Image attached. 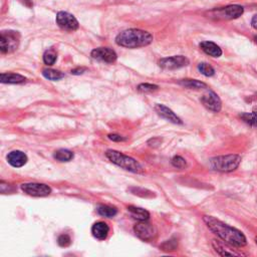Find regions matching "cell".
Masks as SVG:
<instances>
[{"label": "cell", "instance_id": "1", "mask_svg": "<svg viewBox=\"0 0 257 257\" xmlns=\"http://www.w3.org/2000/svg\"><path fill=\"white\" fill-rule=\"evenodd\" d=\"M203 220L207 227L222 241L237 248L244 247L247 244L245 235L238 229L233 228L212 216H204Z\"/></svg>", "mask_w": 257, "mask_h": 257}, {"label": "cell", "instance_id": "2", "mask_svg": "<svg viewBox=\"0 0 257 257\" xmlns=\"http://www.w3.org/2000/svg\"><path fill=\"white\" fill-rule=\"evenodd\" d=\"M153 35L145 30L131 28L122 31L116 37V43L127 48H138L151 44Z\"/></svg>", "mask_w": 257, "mask_h": 257}, {"label": "cell", "instance_id": "3", "mask_svg": "<svg viewBox=\"0 0 257 257\" xmlns=\"http://www.w3.org/2000/svg\"><path fill=\"white\" fill-rule=\"evenodd\" d=\"M106 156L113 164H115L127 171H130V172H133V173H142L143 172V168L137 160H135L134 158L129 157L127 155H124L121 152H118L115 150H108L106 152Z\"/></svg>", "mask_w": 257, "mask_h": 257}, {"label": "cell", "instance_id": "4", "mask_svg": "<svg viewBox=\"0 0 257 257\" xmlns=\"http://www.w3.org/2000/svg\"><path fill=\"white\" fill-rule=\"evenodd\" d=\"M241 163V157L236 154L218 156L210 159L209 166L212 170L218 172H232Z\"/></svg>", "mask_w": 257, "mask_h": 257}, {"label": "cell", "instance_id": "5", "mask_svg": "<svg viewBox=\"0 0 257 257\" xmlns=\"http://www.w3.org/2000/svg\"><path fill=\"white\" fill-rule=\"evenodd\" d=\"M20 34L14 30L2 31L0 35V50L2 53H10L17 49L19 45Z\"/></svg>", "mask_w": 257, "mask_h": 257}, {"label": "cell", "instance_id": "6", "mask_svg": "<svg viewBox=\"0 0 257 257\" xmlns=\"http://www.w3.org/2000/svg\"><path fill=\"white\" fill-rule=\"evenodd\" d=\"M56 23L61 29L66 31H75L79 27L77 19L72 14L65 11H59L56 14Z\"/></svg>", "mask_w": 257, "mask_h": 257}, {"label": "cell", "instance_id": "7", "mask_svg": "<svg viewBox=\"0 0 257 257\" xmlns=\"http://www.w3.org/2000/svg\"><path fill=\"white\" fill-rule=\"evenodd\" d=\"M134 232L136 236L143 241H151L157 235V229L155 226L146 221H141L140 223L136 224L134 227Z\"/></svg>", "mask_w": 257, "mask_h": 257}, {"label": "cell", "instance_id": "8", "mask_svg": "<svg viewBox=\"0 0 257 257\" xmlns=\"http://www.w3.org/2000/svg\"><path fill=\"white\" fill-rule=\"evenodd\" d=\"M21 190L27 195L33 197H45L51 193V188L48 185L40 183H25L21 185Z\"/></svg>", "mask_w": 257, "mask_h": 257}, {"label": "cell", "instance_id": "9", "mask_svg": "<svg viewBox=\"0 0 257 257\" xmlns=\"http://www.w3.org/2000/svg\"><path fill=\"white\" fill-rule=\"evenodd\" d=\"M160 67L164 69H178L189 64V59L184 55H175L171 57H165L159 60Z\"/></svg>", "mask_w": 257, "mask_h": 257}, {"label": "cell", "instance_id": "10", "mask_svg": "<svg viewBox=\"0 0 257 257\" xmlns=\"http://www.w3.org/2000/svg\"><path fill=\"white\" fill-rule=\"evenodd\" d=\"M244 12V8L241 5H228L226 7L214 10V16L219 19H235L240 17Z\"/></svg>", "mask_w": 257, "mask_h": 257}, {"label": "cell", "instance_id": "11", "mask_svg": "<svg viewBox=\"0 0 257 257\" xmlns=\"http://www.w3.org/2000/svg\"><path fill=\"white\" fill-rule=\"evenodd\" d=\"M91 55L94 59H97V60H100V61H103V62H107V63H113L118 58V55H117L116 51L109 48V47L95 48L92 51Z\"/></svg>", "mask_w": 257, "mask_h": 257}, {"label": "cell", "instance_id": "12", "mask_svg": "<svg viewBox=\"0 0 257 257\" xmlns=\"http://www.w3.org/2000/svg\"><path fill=\"white\" fill-rule=\"evenodd\" d=\"M201 103L207 110L213 113H218L222 109L221 100L218 97V95L215 94L214 92H208L207 94H205L201 98Z\"/></svg>", "mask_w": 257, "mask_h": 257}, {"label": "cell", "instance_id": "13", "mask_svg": "<svg viewBox=\"0 0 257 257\" xmlns=\"http://www.w3.org/2000/svg\"><path fill=\"white\" fill-rule=\"evenodd\" d=\"M155 111L158 113V115L160 117H162L163 119H165V120H167V121H169L171 123L176 124V125H182L183 124L182 120L172 110L167 108L164 105L157 104L155 106Z\"/></svg>", "mask_w": 257, "mask_h": 257}, {"label": "cell", "instance_id": "14", "mask_svg": "<svg viewBox=\"0 0 257 257\" xmlns=\"http://www.w3.org/2000/svg\"><path fill=\"white\" fill-rule=\"evenodd\" d=\"M27 156L21 151H12L7 155V162L15 168H20L27 163Z\"/></svg>", "mask_w": 257, "mask_h": 257}, {"label": "cell", "instance_id": "15", "mask_svg": "<svg viewBox=\"0 0 257 257\" xmlns=\"http://www.w3.org/2000/svg\"><path fill=\"white\" fill-rule=\"evenodd\" d=\"M212 244H213L215 251L221 256H228V255L229 256H239V255H241V253L235 252L233 249H231V247H233L232 245H230L224 241L221 242L218 240H213Z\"/></svg>", "mask_w": 257, "mask_h": 257}, {"label": "cell", "instance_id": "16", "mask_svg": "<svg viewBox=\"0 0 257 257\" xmlns=\"http://www.w3.org/2000/svg\"><path fill=\"white\" fill-rule=\"evenodd\" d=\"M110 232V227L106 222L100 221L93 225L92 227V234L98 240H105Z\"/></svg>", "mask_w": 257, "mask_h": 257}, {"label": "cell", "instance_id": "17", "mask_svg": "<svg viewBox=\"0 0 257 257\" xmlns=\"http://www.w3.org/2000/svg\"><path fill=\"white\" fill-rule=\"evenodd\" d=\"M201 49L208 55L213 57H220L222 55V49L212 41H203L200 43Z\"/></svg>", "mask_w": 257, "mask_h": 257}, {"label": "cell", "instance_id": "18", "mask_svg": "<svg viewBox=\"0 0 257 257\" xmlns=\"http://www.w3.org/2000/svg\"><path fill=\"white\" fill-rule=\"evenodd\" d=\"M0 80L2 83H23L26 81V77L21 74L13 72H3L0 75Z\"/></svg>", "mask_w": 257, "mask_h": 257}, {"label": "cell", "instance_id": "19", "mask_svg": "<svg viewBox=\"0 0 257 257\" xmlns=\"http://www.w3.org/2000/svg\"><path fill=\"white\" fill-rule=\"evenodd\" d=\"M128 211L130 212L131 216L139 221H147L150 218V213L143 208L135 207V206H129Z\"/></svg>", "mask_w": 257, "mask_h": 257}, {"label": "cell", "instance_id": "20", "mask_svg": "<svg viewBox=\"0 0 257 257\" xmlns=\"http://www.w3.org/2000/svg\"><path fill=\"white\" fill-rule=\"evenodd\" d=\"M179 83L190 90H201L207 88V84L205 82L197 79H181Z\"/></svg>", "mask_w": 257, "mask_h": 257}, {"label": "cell", "instance_id": "21", "mask_svg": "<svg viewBox=\"0 0 257 257\" xmlns=\"http://www.w3.org/2000/svg\"><path fill=\"white\" fill-rule=\"evenodd\" d=\"M53 157L59 162H69L73 159V153L66 149H60L54 153Z\"/></svg>", "mask_w": 257, "mask_h": 257}, {"label": "cell", "instance_id": "22", "mask_svg": "<svg viewBox=\"0 0 257 257\" xmlns=\"http://www.w3.org/2000/svg\"><path fill=\"white\" fill-rule=\"evenodd\" d=\"M98 213L103 216V217H108V218H112L115 217L118 213V210L115 207L112 206H108V205H100L97 209Z\"/></svg>", "mask_w": 257, "mask_h": 257}, {"label": "cell", "instance_id": "23", "mask_svg": "<svg viewBox=\"0 0 257 257\" xmlns=\"http://www.w3.org/2000/svg\"><path fill=\"white\" fill-rule=\"evenodd\" d=\"M240 119L245 124L257 129V113H242Z\"/></svg>", "mask_w": 257, "mask_h": 257}, {"label": "cell", "instance_id": "24", "mask_svg": "<svg viewBox=\"0 0 257 257\" xmlns=\"http://www.w3.org/2000/svg\"><path fill=\"white\" fill-rule=\"evenodd\" d=\"M42 75L49 80H59L64 76V74L62 72H60L58 70H55V69H52V68L43 69Z\"/></svg>", "mask_w": 257, "mask_h": 257}, {"label": "cell", "instance_id": "25", "mask_svg": "<svg viewBox=\"0 0 257 257\" xmlns=\"http://www.w3.org/2000/svg\"><path fill=\"white\" fill-rule=\"evenodd\" d=\"M56 58H57V55H56V52L53 49L46 50L43 54V61L47 65L54 64V62L56 61Z\"/></svg>", "mask_w": 257, "mask_h": 257}, {"label": "cell", "instance_id": "26", "mask_svg": "<svg viewBox=\"0 0 257 257\" xmlns=\"http://www.w3.org/2000/svg\"><path fill=\"white\" fill-rule=\"evenodd\" d=\"M198 69L199 71L205 75V76H212L214 75L215 73V70L214 68L209 64V63H206V62H201L198 64Z\"/></svg>", "mask_w": 257, "mask_h": 257}, {"label": "cell", "instance_id": "27", "mask_svg": "<svg viewBox=\"0 0 257 257\" xmlns=\"http://www.w3.org/2000/svg\"><path fill=\"white\" fill-rule=\"evenodd\" d=\"M159 89L158 85L152 83H141L138 85V91L142 93H152Z\"/></svg>", "mask_w": 257, "mask_h": 257}, {"label": "cell", "instance_id": "28", "mask_svg": "<svg viewBox=\"0 0 257 257\" xmlns=\"http://www.w3.org/2000/svg\"><path fill=\"white\" fill-rule=\"evenodd\" d=\"M171 163H172V165L177 169H185L187 166L186 160L181 156H175L172 160H171Z\"/></svg>", "mask_w": 257, "mask_h": 257}, {"label": "cell", "instance_id": "29", "mask_svg": "<svg viewBox=\"0 0 257 257\" xmlns=\"http://www.w3.org/2000/svg\"><path fill=\"white\" fill-rule=\"evenodd\" d=\"M177 245H178V242H177L176 240L171 239V240H168V241L164 242V243L160 246V248H161L162 250H164V251H173V250L176 249Z\"/></svg>", "mask_w": 257, "mask_h": 257}, {"label": "cell", "instance_id": "30", "mask_svg": "<svg viewBox=\"0 0 257 257\" xmlns=\"http://www.w3.org/2000/svg\"><path fill=\"white\" fill-rule=\"evenodd\" d=\"M57 243L61 247H67L71 244V238L67 234H61L57 239Z\"/></svg>", "mask_w": 257, "mask_h": 257}, {"label": "cell", "instance_id": "31", "mask_svg": "<svg viewBox=\"0 0 257 257\" xmlns=\"http://www.w3.org/2000/svg\"><path fill=\"white\" fill-rule=\"evenodd\" d=\"M108 138L114 142H123V141H126V138L120 136V135H116V134H110L108 136Z\"/></svg>", "mask_w": 257, "mask_h": 257}, {"label": "cell", "instance_id": "32", "mask_svg": "<svg viewBox=\"0 0 257 257\" xmlns=\"http://www.w3.org/2000/svg\"><path fill=\"white\" fill-rule=\"evenodd\" d=\"M161 143H162V140L159 138H154L148 141V145L151 147H158L159 145H161Z\"/></svg>", "mask_w": 257, "mask_h": 257}, {"label": "cell", "instance_id": "33", "mask_svg": "<svg viewBox=\"0 0 257 257\" xmlns=\"http://www.w3.org/2000/svg\"><path fill=\"white\" fill-rule=\"evenodd\" d=\"M85 70H87V68H84V67H81V68H74V69L71 70V73L78 75V74H82Z\"/></svg>", "mask_w": 257, "mask_h": 257}, {"label": "cell", "instance_id": "34", "mask_svg": "<svg viewBox=\"0 0 257 257\" xmlns=\"http://www.w3.org/2000/svg\"><path fill=\"white\" fill-rule=\"evenodd\" d=\"M251 25H252V27H253L254 29L257 30V14L253 16V18H252V20H251Z\"/></svg>", "mask_w": 257, "mask_h": 257}, {"label": "cell", "instance_id": "35", "mask_svg": "<svg viewBox=\"0 0 257 257\" xmlns=\"http://www.w3.org/2000/svg\"><path fill=\"white\" fill-rule=\"evenodd\" d=\"M254 40H255V42L257 43V36H255V37H254Z\"/></svg>", "mask_w": 257, "mask_h": 257}, {"label": "cell", "instance_id": "36", "mask_svg": "<svg viewBox=\"0 0 257 257\" xmlns=\"http://www.w3.org/2000/svg\"><path fill=\"white\" fill-rule=\"evenodd\" d=\"M255 241H256V244H257V236H256V238H255Z\"/></svg>", "mask_w": 257, "mask_h": 257}]
</instances>
